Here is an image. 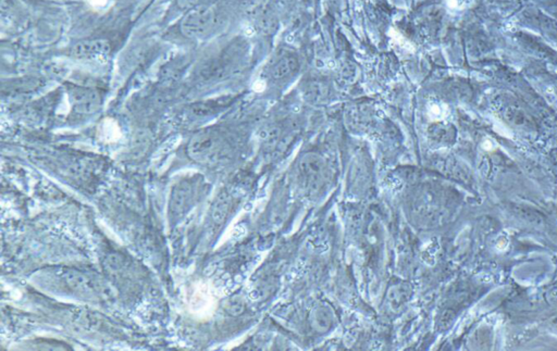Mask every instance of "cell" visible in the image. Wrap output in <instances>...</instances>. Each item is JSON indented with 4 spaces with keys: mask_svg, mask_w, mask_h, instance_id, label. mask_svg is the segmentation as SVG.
Listing matches in <instances>:
<instances>
[{
    "mask_svg": "<svg viewBox=\"0 0 557 351\" xmlns=\"http://www.w3.org/2000/svg\"><path fill=\"white\" fill-rule=\"evenodd\" d=\"M177 3L180 6V8L188 9V11L191 10L192 8L198 6V0H177Z\"/></svg>",
    "mask_w": 557,
    "mask_h": 351,
    "instance_id": "obj_14",
    "label": "cell"
},
{
    "mask_svg": "<svg viewBox=\"0 0 557 351\" xmlns=\"http://www.w3.org/2000/svg\"><path fill=\"white\" fill-rule=\"evenodd\" d=\"M297 69L295 60L292 58H281L274 65H270V77L274 79H282L293 75Z\"/></svg>",
    "mask_w": 557,
    "mask_h": 351,
    "instance_id": "obj_11",
    "label": "cell"
},
{
    "mask_svg": "<svg viewBox=\"0 0 557 351\" xmlns=\"http://www.w3.org/2000/svg\"><path fill=\"white\" fill-rule=\"evenodd\" d=\"M334 312L329 306L320 304L315 306L309 314V323L311 329L317 333L325 334L332 329L334 324Z\"/></svg>",
    "mask_w": 557,
    "mask_h": 351,
    "instance_id": "obj_8",
    "label": "cell"
},
{
    "mask_svg": "<svg viewBox=\"0 0 557 351\" xmlns=\"http://www.w3.org/2000/svg\"><path fill=\"white\" fill-rule=\"evenodd\" d=\"M545 323H547L551 329L557 332V312L556 313L551 314L550 317L547 318Z\"/></svg>",
    "mask_w": 557,
    "mask_h": 351,
    "instance_id": "obj_15",
    "label": "cell"
},
{
    "mask_svg": "<svg viewBox=\"0 0 557 351\" xmlns=\"http://www.w3.org/2000/svg\"><path fill=\"white\" fill-rule=\"evenodd\" d=\"M412 295V286L408 283L397 282L391 285L387 292V304L389 311L400 312L410 302Z\"/></svg>",
    "mask_w": 557,
    "mask_h": 351,
    "instance_id": "obj_7",
    "label": "cell"
},
{
    "mask_svg": "<svg viewBox=\"0 0 557 351\" xmlns=\"http://www.w3.org/2000/svg\"><path fill=\"white\" fill-rule=\"evenodd\" d=\"M502 114L506 122L513 127L519 129H531L533 127L530 116H528L527 112L517 104H505Z\"/></svg>",
    "mask_w": 557,
    "mask_h": 351,
    "instance_id": "obj_9",
    "label": "cell"
},
{
    "mask_svg": "<svg viewBox=\"0 0 557 351\" xmlns=\"http://www.w3.org/2000/svg\"><path fill=\"white\" fill-rule=\"evenodd\" d=\"M70 96H71L72 106L77 114H94L101 106V96L93 89L79 87L73 89Z\"/></svg>",
    "mask_w": 557,
    "mask_h": 351,
    "instance_id": "obj_6",
    "label": "cell"
},
{
    "mask_svg": "<svg viewBox=\"0 0 557 351\" xmlns=\"http://www.w3.org/2000/svg\"><path fill=\"white\" fill-rule=\"evenodd\" d=\"M429 137L440 145H451L456 139V131L451 124L439 122L429 127Z\"/></svg>",
    "mask_w": 557,
    "mask_h": 351,
    "instance_id": "obj_10",
    "label": "cell"
},
{
    "mask_svg": "<svg viewBox=\"0 0 557 351\" xmlns=\"http://www.w3.org/2000/svg\"><path fill=\"white\" fill-rule=\"evenodd\" d=\"M216 13L211 7L198 5L192 8L182 17L179 29L181 34L190 40L205 38L215 28Z\"/></svg>",
    "mask_w": 557,
    "mask_h": 351,
    "instance_id": "obj_3",
    "label": "cell"
},
{
    "mask_svg": "<svg viewBox=\"0 0 557 351\" xmlns=\"http://www.w3.org/2000/svg\"><path fill=\"white\" fill-rule=\"evenodd\" d=\"M296 178L304 193L311 197L319 195L328 181L326 162L317 155H306L297 166Z\"/></svg>",
    "mask_w": 557,
    "mask_h": 351,
    "instance_id": "obj_2",
    "label": "cell"
},
{
    "mask_svg": "<svg viewBox=\"0 0 557 351\" xmlns=\"http://www.w3.org/2000/svg\"><path fill=\"white\" fill-rule=\"evenodd\" d=\"M200 187V178H188L175 184L171 193L170 210L174 214L188 211L198 197Z\"/></svg>",
    "mask_w": 557,
    "mask_h": 351,
    "instance_id": "obj_4",
    "label": "cell"
},
{
    "mask_svg": "<svg viewBox=\"0 0 557 351\" xmlns=\"http://www.w3.org/2000/svg\"><path fill=\"white\" fill-rule=\"evenodd\" d=\"M188 153L198 164H218L227 155V141L218 132H202L191 139Z\"/></svg>",
    "mask_w": 557,
    "mask_h": 351,
    "instance_id": "obj_1",
    "label": "cell"
},
{
    "mask_svg": "<svg viewBox=\"0 0 557 351\" xmlns=\"http://www.w3.org/2000/svg\"><path fill=\"white\" fill-rule=\"evenodd\" d=\"M111 45L107 40L94 38L77 42L72 46L70 54L80 60H96L110 55Z\"/></svg>",
    "mask_w": 557,
    "mask_h": 351,
    "instance_id": "obj_5",
    "label": "cell"
},
{
    "mask_svg": "<svg viewBox=\"0 0 557 351\" xmlns=\"http://www.w3.org/2000/svg\"><path fill=\"white\" fill-rule=\"evenodd\" d=\"M230 201L227 196L220 198L219 201L216 203L215 209L212 217L215 219L216 222L221 223L227 218L228 212H229Z\"/></svg>",
    "mask_w": 557,
    "mask_h": 351,
    "instance_id": "obj_12",
    "label": "cell"
},
{
    "mask_svg": "<svg viewBox=\"0 0 557 351\" xmlns=\"http://www.w3.org/2000/svg\"><path fill=\"white\" fill-rule=\"evenodd\" d=\"M227 309L230 313L233 314V315H239V314L242 313L245 309V304L243 302L242 298H239V297H235V298H232V299L229 300V302L227 304Z\"/></svg>",
    "mask_w": 557,
    "mask_h": 351,
    "instance_id": "obj_13",
    "label": "cell"
}]
</instances>
